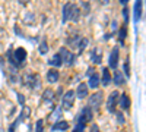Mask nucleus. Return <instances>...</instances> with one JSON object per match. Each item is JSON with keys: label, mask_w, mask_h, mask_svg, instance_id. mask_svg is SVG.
<instances>
[{"label": "nucleus", "mask_w": 146, "mask_h": 132, "mask_svg": "<svg viewBox=\"0 0 146 132\" xmlns=\"http://www.w3.org/2000/svg\"><path fill=\"white\" fill-rule=\"evenodd\" d=\"M80 16V9L75 5V3H64L63 6V18H62V23H67L69 21L72 22H78Z\"/></svg>", "instance_id": "f257e3e1"}, {"label": "nucleus", "mask_w": 146, "mask_h": 132, "mask_svg": "<svg viewBox=\"0 0 146 132\" xmlns=\"http://www.w3.org/2000/svg\"><path fill=\"white\" fill-rule=\"evenodd\" d=\"M92 116H94V113H92L91 107H88V106L83 107V109L80 110V113H79V116H78V119H76V125L85 128L86 123H89L92 121Z\"/></svg>", "instance_id": "f03ea898"}, {"label": "nucleus", "mask_w": 146, "mask_h": 132, "mask_svg": "<svg viewBox=\"0 0 146 132\" xmlns=\"http://www.w3.org/2000/svg\"><path fill=\"white\" fill-rule=\"evenodd\" d=\"M23 84L29 88V90H38L41 88V79L38 74H28L23 76Z\"/></svg>", "instance_id": "7ed1b4c3"}, {"label": "nucleus", "mask_w": 146, "mask_h": 132, "mask_svg": "<svg viewBox=\"0 0 146 132\" xmlns=\"http://www.w3.org/2000/svg\"><path fill=\"white\" fill-rule=\"evenodd\" d=\"M102 100H104V94L101 91H96L89 97L88 107H91V109H94V110H98L101 107V104H102Z\"/></svg>", "instance_id": "20e7f679"}, {"label": "nucleus", "mask_w": 146, "mask_h": 132, "mask_svg": "<svg viewBox=\"0 0 146 132\" xmlns=\"http://www.w3.org/2000/svg\"><path fill=\"white\" fill-rule=\"evenodd\" d=\"M118 95L120 92L115 90L113 91L111 94L108 95V98H107V110L110 113H115L117 112V104H118Z\"/></svg>", "instance_id": "39448f33"}, {"label": "nucleus", "mask_w": 146, "mask_h": 132, "mask_svg": "<svg viewBox=\"0 0 146 132\" xmlns=\"http://www.w3.org/2000/svg\"><path fill=\"white\" fill-rule=\"evenodd\" d=\"M58 54L62 56V60H63V63H64V65L70 66V65L75 63V59H76V56L73 54L72 52H69V50L66 49V47H62V49H60V52H58Z\"/></svg>", "instance_id": "423d86ee"}, {"label": "nucleus", "mask_w": 146, "mask_h": 132, "mask_svg": "<svg viewBox=\"0 0 146 132\" xmlns=\"http://www.w3.org/2000/svg\"><path fill=\"white\" fill-rule=\"evenodd\" d=\"M75 98H76V95H75V91L73 90H69L64 95H63V109L64 110H69L73 107V104H75Z\"/></svg>", "instance_id": "0eeeda50"}, {"label": "nucleus", "mask_w": 146, "mask_h": 132, "mask_svg": "<svg viewBox=\"0 0 146 132\" xmlns=\"http://www.w3.org/2000/svg\"><path fill=\"white\" fill-rule=\"evenodd\" d=\"M27 56H28V53H27V50L23 49V47H19V49H16V50L13 52V54H12L13 60L18 63V66H21L23 62L27 60Z\"/></svg>", "instance_id": "6e6552de"}, {"label": "nucleus", "mask_w": 146, "mask_h": 132, "mask_svg": "<svg viewBox=\"0 0 146 132\" xmlns=\"http://www.w3.org/2000/svg\"><path fill=\"white\" fill-rule=\"evenodd\" d=\"M118 60H120V50L117 49V47H114V49L111 50V53H110V59H108L110 68H111V69H117Z\"/></svg>", "instance_id": "1a4fd4ad"}, {"label": "nucleus", "mask_w": 146, "mask_h": 132, "mask_svg": "<svg viewBox=\"0 0 146 132\" xmlns=\"http://www.w3.org/2000/svg\"><path fill=\"white\" fill-rule=\"evenodd\" d=\"M142 7H143V0H136L135 7H133V19H135V22H139L142 18Z\"/></svg>", "instance_id": "9d476101"}, {"label": "nucleus", "mask_w": 146, "mask_h": 132, "mask_svg": "<svg viewBox=\"0 0 146 132\" xmlns=\"http://www.w3.org/2000/svg\"><path fill=\"white\" fill-rule=\"evenodd\" d=\"M54 98H56V92H54L53 90H45V91L42 92V103H44V104L51 106L53 101H54Z\"/></svg>", "instance_id": "9b49d317"}, {"label": "nucleus", "mask_w": 146, "mask_h": 132, "mask_svg": "<svg viewBox=\"0 0 146 132\" xmlns=\"http://www.w3.org/2000/svg\"><path fill=\"white\" fill-rule=\"evenodd\" d=\"M75 95H76V97L78 98H86L88 97V85H86V84H79V85H78V90L75 91Z\"/></svg>", "instance_id": "f8f14e48"}, {"label": "nucleus", "mask_w": 146, "mask_h": 132, "mask_svg": "<svg viewBox=\"0 0 146 132\" xmlns=\"http://www.w3.org/2000/svg\"><path fill=\"white\" fill-rule=\"evenodd\" d=\"M118 106L123 110H129L130 109V98L127 94H120L118 95Z\"/></svg>", "instance_id": "ddd939ff"}, {"label": "nucleus", "mask_w": 146, "mask_h": 132, "mask_svg": "<svg viewBox=\"0 0 146 132\" xmlns=\"http://www.w3.org/2000/svg\"><path fill=\"white\" fill-rule=\"evenodd\" d=\"M47 63H48V66H53V68H60L63 65V60H62V56H60L58 53H56L53 57H50L47 60Z\"/></svg>", "instance_id": "4468645a"}, {"label": "nucleus", "mask_w": 146, "mask_h": 132, "mask_svg": "<svg viewBox=\"0 0 146 132\" xmlns=\"http://www.w3.org/2000/svg\"><path fill=\"white\" fill-rule=\"evenodd\" d=\"M91 62H92L94 65H100V63L102 62V56H101L100 49H94V50L91 52Z\"/></svg>", "instance_id": "2eb2a0df"}, {"label": "nucleus", "mask_w": 146, "mask_h": 132, "mask_svg": "<svg viewBox=\"0 0 146 132\" xmlns=\"http://www.w3.org/2000/svg\"><path fill=\"white\" fill-rule=\"evenodd\" d=\"M100 84H101V78L98 76V74H92V75L89 76L88 87H91L92 90H95V88H98V87H100Z\"/></svg>", "instance_id": "dca6fc26"}, {"label": "nucleus", "mask_w": 146, "mask_h": 132, "mask_svg": "<svg viewBox=\"0 0 146 132\" xmlns=\"http://www.w3.org/2000/svg\"><path fill=\"white\" fill-rule=\"evenodd\" d=\"M101 84L104 87H108L111 84V74H110V69L104 68L102 69V78H101Z\"/></svg>", "instance_id": "f3484780"}, {"label": "nucleus", "mask_w": 146, "mask_h": 132, "mask_svg": "<svg viewBox=\"0 0 146 132\" xmlns=\"http://www.w3.org/2000/svg\"><path fill=\"white\" fill-rule=\"evenodd\" d=\"M58 78H60L58 70H56V69H50V70L47 72V81L50 82V84H56V82L58 81Z\"/></svg>", "instance_id": "a211bd4d"}, {"label": "nucleus", "mask_w": 146, "mask_h": 132, "mask_svg": "<svg viewBox=\"0 0 146 132\" xmlns=\"http://www.w3.org/2000/svg\"><path fill=\"white\" fill-rule=\"evenodd\" d=\"M29 115H31V109H29L28 106H23V107H22V112H21V115L18 116L16 121L21 123V122H23V121H27V119L29 117Z\"/></svg>", "instance_id": "6ab92c4d"}, {"label": "nucleus", "mask_w": 146, "mask_h": 132, "mask_svg": "<svg viewBox=\"0 0 146 132\" xmlns=\"http://www.w3.org/2000/svg\"><path fill=\"white\" fill-rule=\"evenodd\" d=\"M114 84L117 87H121V85H124V84H126V79H124L123 74H121L120 70H117V69L114 72Z\"/></svg>", "instance_id": "aec40b11"}, {"label": "nucleus", "mask_w": 146, "mask_h": 132, "mask_svg": "<svg viewBox=\"0 0 146 132\" xmlns=\"http://www.w3.org/2000/svg\"><path fill=\"white\" fill-rule=\"evenodd\" d=\"M69 128H70L69 122H66V121H57L53 125V131H67Z\"/></svg>", "instance_id": "412c9836"}, {"label": "nucleus", "mask_w": 146, "mask_h": 132, "mask_svg": "<svg viewBox=\"0 0 146 132\" xmlns=\"http://www.w3.org/2000/svg\"><path fill=\"white\" fill-rule=\"evenodd\" d=\"M80 40H82L80 35H73V37H69L67 38V46H70L72 49H78V44H79Z\"/></svg>", "instance_id": "4be33fe9"}, {"label": "nucleus", "mask_w": 146, "mask_h": 132, "mask_svg": "<svg viewBox=\"0 0 146 132\" xmlns=\"http://www.w3.org/2000/svg\"><path fill=\"white\" fill-rule=\"evenodd\" d=\"M126 35H127V28H126V25H123V27L120 28V31H118V41H120L121 46H124Z\"/></svg>", "instance_id": "5701e85b"}, {"label": "nucleus", "mask_w": 146, "mask_h": 132, "mask_svg": "<svg viewBox=\"0 0 146 132\" xmlns=\"http://www.w3.org/2000/svg\"><path fill=\"white\" fill-rule=\"evenodd\" d=\"M89 44V40L86 38V37H82V40L79 41V44H78V54H80L85 49H86V46Z\"/></svg>", "instance_id": "b1692460"}, {"label": "nucleus", "mask_w": 146, "mask_h": 132, "mask_svg": "<svg viewBox=\"0 0 146 132\" xmlns=\"http://www.w3.org/2000/svg\"><path fill=\"white\" fill-rule=\"evenodd\" d=\"M38 52H40L41 54H47V52H48V44H47L45 40H42V41L40 43V46H38Z\"/></svg>", "instance_id": "393cba45"}, {"label": "nucleus", "mask_w": 146, "mask_h": 132, "mask_svg": "<svg viewBox=\"0 0 146 132\" xmlns=\"http://www.w3.org/2000/svg\"><path fill=\"white\" fill-rule=\"evenodd\" d=\"M44 131V121L42 119H38L35 123V132H42Z\"/></svg>", "instance_id": "a878e982"}, {"label": "nucleus", "mask_w": 146, "mask_h": 132, "mask_svg": "<svg viewBox=\"0 0 146 132\" xmlns=\"http://www.w3.org/2000/svg\"><path fill=\"white\" fill-rule=\"evenodd\" d=\"M115 117H117V122H118L120 125H123V123L126 122V119H124V115L121 113V112H115Z\"/></svg>", "instance_id": "bb28decb"}, {"label": "nucleus", "mask_w": 146, "mask_h": 132, "mask_svg": "<svg viewBox=\"0 0 146 132\" xmlns=\"http://www.w3.org/2000/svg\"><path fill=\"white\" fill-rule=\"evenodd\" d=\"M34 19H35L34 13H28L25 18H23V22H25V23H28V25H31V23L34 22Z\"/></svg>", "instance_id": "cd10ccee"}, {"label": "nucleus", "mask_w": 146, "mask_h": 132, "mask_svg": "<svg viewBox=\"0 0 146 132\" xmlns=\"http://www.w3.org/2000/svg\"><path fill=\"white\" fill-rule=\"evenodd\" d=\"M80 6L83 7V13H85V15H88V13H89V10H91L89 3H88V2H80Z\"/></svg>", "instance_id": "c85d7f7f"}, {"label": "nucleus", "mask_w": 146, "mask_h": 132, "mask_svg": "<svg viewBox=\"0 0 146 132\" xmlns=\"http://www.w3.org/2000/svg\"><path fill=\"white\" fill-rule=\"evenodd\" d=\"M123 69H124V75L130 78V63H129V60H126V62H124Z\"/></svg>", "instance_id": "c756f323"}, {"label": "nucleus", "mask_w": 146, "mask_h": 132, "mask_svg": "<svg viewBox=\"0 0 146 132\" xmlns=\"http://www.w3.org/2000/svg\"><path fill=\"white\" fill-rule=\"evenodd\" d=\"M62 110H63V109H60V107H58V109H56L54 113L51 115V117H53V119H57V121H58V119L62 117Z\"/></svg>", "instance_id": "7c9ffc66"}, {"label": "nucleus", "mask_w": 146, "mask_h": 132, "mask_svg": "<svg viewBox=\"0 0 146 132\" xmlns=\"http://www.w3.org/2000/svg\"><path fill=\"white\" fill-rule=\"evenodd\" d=\"M16 97H18V103H19V106H25V97H23V95L21 94V92H18L16 94Z\"/></svg>", "instance_id": "2f4dec72"}, {"label": "nucleus", "mask_w": 146, "mask_h": 132, "mask_svg": "<svg viewBox=\"0 0 146 132\" xmlns=\"http://www.w3.org/2000/svg\"><path fill=\"white\" fill-rule=\"evenodd\" d=\"M19 125V122L18 121H15L13 123H12L10 126H9V132H16V126Z\"/></svg>", "instance_id": "473e14b6"}, {"label": "nucleus", "mask_w": 146, "mask_h": 132, "mask_svg": "<svg viewBox=\"0 0 146 132\" xmlns=\"http://www.w3.org/2000/svg\"><path fill=\"white\" fill-rule=\"evenodd\" d=\"M123 16H124V22L127 23V22H129V9H127V7L123 9Z\"/></svg>", "instance_id": "72a5a7b5"}, {"label": "nucleus", "mask_w": 146, "mask_h": 132, "mask_svg": "<svg viewBox=\"0 0 146 132\" xmlns=\"http://www.w3.org/2000/svg\"><path fill=\"white\" fill-rule=\"evenodd\" d=\"M83 131H85V128H82V126H78V125H76V126H75V129H73L72 132H83Z\"/></svg>", "instance_id": "f704fd0d"}, {"label": "nucleus", "mask_w": 146, "mask_h": 132, "mask_svg": "<svg viewBox=\"0 0 146 132\" xmlns=\"http://www.w3.org/2000/svg\"><path fill=\"white\" fill-rule=\"evenodd\" d=\"M91 132H100L98 125H92V126H91Z\"/></svg>", "instance_id": "c9c22d12"}, {"label": "nucleus", "mask_w": 146, "mask_h": 132, "mask_svg": "<svg viewBox=\"0 0 146 132\" xmlns=\"http://www.w3.org/2000/svg\"><path fill=\"white\" fill-rule=\"evenodd\" d=\"M18 2H19V5H22V6H27L31 0H18Z\"/></svg>", "instance_id": "e433bc0d"}, {"label": "nucleus", "mask_w": 146, "mask_h": 132, "mask_svg": "<svg viewBox=\"0 0 146 132\" xmlns=\"http://www.w3.org/2000/svg\"><path fill=\"white\" fill-rule=\"evenodd\" d=\"M92 74H95V70H94V68H89V70H88V76H91Z\"/></svg>", "instance_id": "4c0bfd02"}, {"label": "nucleus", "mask_w": 146, "mask_h": 132, "mask_svg": "<svg viewBox=\"0 0 146 132\" xmlns=\"http://www.w3.org/2000/svg\"><path fill=\"white\" fill-rule=\"evenodd\" d=\"M118 2H120L121 5H127V2H129V0H118Z\"/></svg>", "instance_id": "58836bf2"}, {"label": "nucleus", "mask_w": 146, "mask_h": 132, "mask_svg": "<svg viewBox=\"0 0 146 132\" xmlns=\"http://www.w3.org/2000/svg\"><path fill=\"white\" fill-rule=\"evenodd\" d=\"M0 132H5V131H3V128H0Z\"/></svg>", "instance_id": "ea45409f"}]
</instances>
